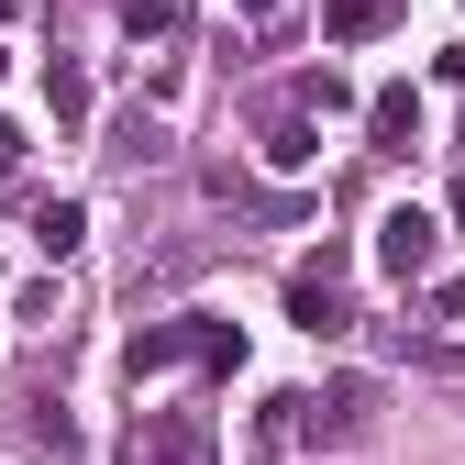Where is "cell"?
Instances as JSON below:
<instances>
[{"instance_id":"cell-1","label":"cell","mask_w":465,"mask_h":465,"mask_svg":"<svg viewBox=\"0 0 465 465\" xmlns=\"http://www.w3.org/2000/svg\"><path fill=\"white\" fill-rule=\"evenodd\" d=\"M432 255H443V222H432L421 200H399V211L377 222V266H388L399 288H411V277H432Z\"/></svg>"},{"instance_id":"cell-2","label":"cell","mask_w":465,"mask_h":465,"mask_svg":"<svg viewBox=\"0 0 465 465\" xmlns=\"http://www.w3.org/2000/svg\"><path fill=\"white\" fill-rule=\"evenodd\" d=\"M288 322H300L311 343H332L343 322H355V311H343V255H311L300 277H288Z\"/></svg>"},{"instance_id":"cell-3","label":"cell","mask_w":465,"mask_h":465,"mask_svg":"<svg viewBox=\"0 0 465 465\" xmlns=\"http://www.w3.org/2000/svg\"><path fill=\"white\" fill-rule=\"evenodd\" d=\"M189 355H211V311H189V322H144V332H134V377H166V366H189Z\"/></svg>"},{"instance_id":"cell-4","label":"cell","mask_w":465,"mask_h":465,"mask_svg":"<svg viewBox=\"0 0 465 465\" xmlns=\"http://www.w3.org/2000/svg\"><path fill=\"white\" fill-rule=\"evenodd\" d=\"M255 155H266V166H277V178H300V166H311V155H322V111H300V100H288V111H277V123H266V134H255Z\"/></svg>"},{"instance_id":"cell-5","label":"cell","mask_w":465,"mask_h":465,"mask_svg":"<svg viewBox=\"0 0 465 465\" xmlns=\"http://www.w3.org/2000/svg\"><path fill=\"white\" fill-rule=\"evenodd\" d=\"M144 454H155V465H211V421H200V411H166V421L144 432Z\"/></svg>"},{"instance_id":"cell-6","label":"cell","mask_w":465,"mask_h":465,"mask_svg":"<svg viewBox=\"0 0 465 465\" xmlns=\"http://www.w3.org/2000/svg\"><path fill=\"white\" fill-rule=\"evenodd\" d=\"M45 111H55V134H78V123H89V67L55 55V67H45Z\"/></svg>"},{"instance_id":"cell-7","label":"cell","mask_w":465,"mask_h":465,"mask_svg":"<svg viewBox=\"0 0 465 465\" xmlns=\"http://www.w3.org/2000/svg\"><path fill=\"white\" fill-rule=\"evenodd\" d=\"M366 123H377V144H421V89H377Z\"/></svg>"},{"instance_id":"cell-8","label":"cell","mask_w":465,"mask_h":465,"mask_svg":"<svg viewBox=\"0 0 465 465\" xmlns=\"http://www.w3.org/2000/svg\"><path fill=\"white\" fill-rule=\"evenodd\" d=\"M34 244H45V255H78V244H89V200H45V211H34Z\"/></svg>"},{"instance_id":"cell-9","label":"cell","mask_w":465,"mask_h":465,"mask_svg":"<svg viewBox=\"0 0 465 465\" xmlns=\"http://www.w3.org/2000/svg\"><path fill=\"white\" fill-rule=\"evenodd\" d=\"M388 23H399V0H332V12H322L332 45H366V34H388Z\"/></svg>"},{"instance_id":"cell-10","label":"cell","mask_w":465,"mask_h":465,"mask_svg":"<svg viewBox=\"0 0 465 465\" xmlns=\"http://www.w3.org/2000/svg\"><path fill=\"white\" fill-rule=\"evenodd\" d=\"M288 100H300V111H322V123H332V111L355 100V89H343V67H300V89H288Z\"/></svg>"},{"instance_id":"cell-11","label":"cell","mask_w":465,"mask_h":465,"mask_svg":"<svg viewBox=\"0 0 465 465\" xmlns=\"http://www.w3.org/2000/svg\"><path fill=\"white\" fill-rule=\"evenodd\" d=\"M432 322H465V277H443V288H432Z\"/></svg>"},{"instance_id":"cell-12","label":"cell","mask_w":465,"mask_h":465,"mask_svg":"<svg viewBox=\"0 0 465 465\" xmlns=\"http://www.w3.org/2000/svg\"><path fill=\"white\" fill-rule=\"evenodd\" d=\"M454 222H465V178H454Z\"/></svg>"},{"instance_id":"cell-13","label":"cell","mask_w":465,"mask_h":465,"mask_svg":"<svg viewBox=\"0 0 465 465\" xmlns=\"http://www.w3.org/2000/svg\"><path fill=\"white\" fill-rule=\"evenodd\" d=\"M12 12H23V0H0V23H12Z\"/></svg>"},{"instance_id":"cell-14","label":"cell","mask_w":465,"mask_h":465,"mask_svg":"<svg viewBox=\"0 0 465 465\" xmlns=\"http://www.w3.org/2000/svg\"><path fill=\"white\" fill-rule=\"evenodd\" d=\"M244 12H277V0H244Z\"/></svg>"}]
</instances>
